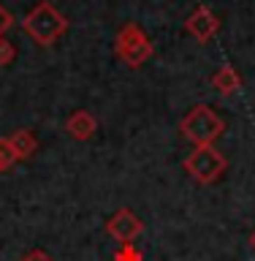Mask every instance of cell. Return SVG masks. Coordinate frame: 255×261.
<instances>
[{
  "instance_id": "1",
  "label": "cell",
  "mask_w": 255,
  "mask_h": 261,
  "mask_svg": "<svg viewBox=\"0 0 255 261\" xmlns=\"http://www.w3.org/2000/svg\"><path fill=\"white\" fill-rule=\"evenodd\" d=\"M22 28H24V33H27L33 41H36V44L52 46L54 41L68 30V19H65V16L57 11L49 0H41V3H36L27 14H24Z\"/></svg>"
},
{
  "instance_id": "2",
  "label": "cell",
  "mask_w": 255,
  "mask_h": 261,
  "mask_svg": "<svg viewBox=\"0 0 255 261\" xmlns=\"http://www.w3.org/2000/svg\"><path fill=\"white\" fill-rule=\"evenodd\" d=\"M179 130H182V136L187 142H193L195 147H209L223 136L225 122L212 106L195 103L193 109L179 120Z\"/></svg>"
},
{
  "instance_id": "3",
  "label": "cell",
  "mask_w": 255,
  "mask_h": 261,
  "mask_svg": "<svg viewBox=\"0 0 255 261\" xmlns=\"http://www.w3.org/2000/svg\"><path fill=\"white\" fill-rule=\"evenodd\" d=\"M114 52L128 68H138V65H144L152 57V41L138 24L128 22L122 24L117 38H114Z\"/></svg>"
},
{
  "instance_id": "4",
  "label": "cell",
  "mask_w": 255,
  "mask_h": 261,
  "mask_svg": "<svg viewBox=\"0 0 255 261\" xmlns=\"http://www.w3.org/2000/svg\"><path fill=\"white\" fill-rule=\"evenodd\" d=\"M182 169L195 179V182L212 185V182H215V179H220V174L228 169V158H225L220 150H215V144H209V147H195V150L182 161Z\"/></svg>"
},
{
  "instance_id": "5",
  "label": "cell",
  "mask_w": 255,
  "mask_h": 261,
  "mask_svg": "<svg viewBox=\"0 0 255 261\" xmlns=\"http://www.w3.org/2000/svg\"><path fill=\"white\" fill-rule=\"evenodd\" d=\"M106 231H109V237L117 240L120 245H128V242H133L136 237L144 231V223H141V218H138L133 210L122 207V210H117L109 220H106Z\"/></svg>"
},
{
  "instance_id": "6",
  "label": "cell",
  "mask_w": 255,
  "mask_h": 261,
  "mask_svg": "<svg viewBox=\"0 0 255 261\" xmlns=\"http://www.w3.org/2000/svg\"><path fill=\"white\" fill-rule=\"evenodd\" d=\"M185 30L190 33V36H193L195 41H199V44H207V41H212V38L217 36L220 22H217V16L212 14L207 6H199L190 16H187Z\"/></svg>"
},
{
  "instance_id": "7",
  "label": "cell",
  "mask_w": 255,
  "mask_h": 261,
  "mask_svg": "<svg viewBox=\"0 0 255 261\" xmlns=\"http://www.w3.org/2000/svg\"><path fill=\"white\" fill-rule=\"evenodd\" d=\"M65 130H68V134L76 139V142H87V139H93V136H95L98 120H95V114H93V112L76 109V112H71L68 117H65Z\"/></svg>"
},
{
  "instance_id": "8",
  "label": "cell",
  "mask_w": 255,
  "mask_h": 261,
  "mask_svg": "<svg viewBox=\"0 0 255 261\" xmlns=\"http://www.w3.org/2000/svg\"><path fill=\"white\" fill-rule=\"evenodd\" d=\"M8 142H11V147H14V152H16V158H19V161L33 158L36 150H38V139H36V134H33L30 128L14 130V134L8 136Z\"/></svg>"
},
{
  "instance_id": "9",
  "label": "cell",
  "mask_w": 255,
  "mask_h": 261,
  "mask_svg": "<svg viewBox=\"0 0 255 261\" xmlns=\"http://www.w3.org/2000/svg\"><path fill=\"white\" fill-rule=\"evenodd\" d=\"M212 87H215L217 93H223V95L236 93V90L242 87L239 71H236L234 65H223V68H217L215 73H212Z\"/></svg>"
},
{
  "instance_id": "10",
  "label": "cell",
  "mask_w": 255,
  "mask_h": 261,
  "mask_svg": "<svg viewBox=\"0 0 255 261\" xmlns=\"http://www.w3.org/2000/svg\"><path fill=\"white\" fill-rule=\"evenodd\" d=\"M16 161H19V158H16V152H14L11 142H8V136H6V139H0V171L11 169Z\"/></svg>"
},
{
  "instance_id": "11",
  "label": "cell",
  "mask_w": 255,
  "mask_h": 261,
  "mask_svg": "<svg viewBox=\"0 0 255 261\" xmlns=\"http://www.w3.org/2000/svg\"><path fill=\"white\" fill-rule=\"evenodd\" d=\"M114 261H144V253L133 242H128V245H120V250L114 253Z\"/></svg>"
},
{
  "instance_id": "12",
  "label": "cell",
  "mask_w": 255,
  "mask_h": 261,
  "mask_svg": "<svg viewBox=\"0 0 255 261\" xmlns=\"http://www.w3.org/2000/svg\"><path fill=\"white\" fill-rule=\"evenodd\" d=\"M14 57H16V46L3 36V38H0V65H8Z\"/></svg>"
},
{
  "instance_id": "13",
  "label": "cell",
  "mask_w": 255,
  "mask_h": 261,
  "mask_svg": "<svg viewBox=\"0 0 255 261\" xmlns=\"http://www.w3.org/2000/svg\"><path fill=\"white\" fill-rule=\"evenodd\" d=\"M11 24H14V16H11V11H8L6 6H0V38H3L6 33L11 30Z\"/></svg>"
},
{
  "instance_id": "14",
  "label": "cell",
  "mask_w": 255,
  "mask_h": 261,
  "mask_svg": "<svg viewBox=\"0 0 255 261\" xmlns=\"http://www.w3.org/2000/svg\"><path fill=\"white\" fill-rule=\"evenodd\" d=\"M19 261H54V258L49 256L46 250H41V248H36V250H27V253H24V256H22Z\"/></svg>"
},
{
  "instance_id": "15",
  "label": "cell",
  "mask_w": 255,
  "mask_h": 261,
  "mask_svg": "<svg viewBox=\"0 0 255 261\" xmlns=\"http://www.w3.org/2000/svg\"><path fill=\"white\" fill-rule=\"evenodd\" d=\"M250 245H252V248H255V231L250 234Z\"/></svg>"
}]
</instances>
